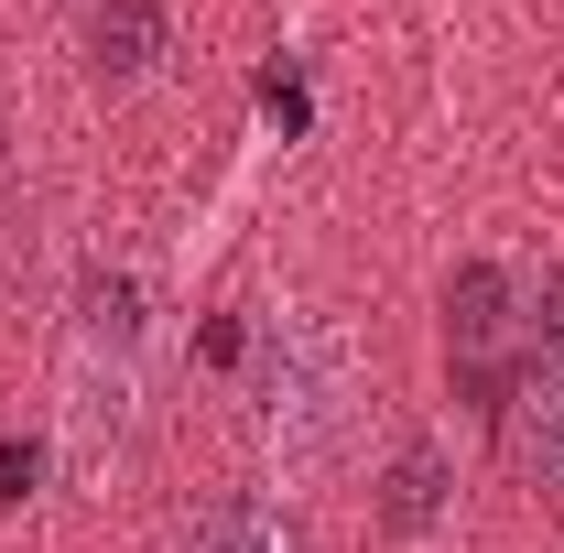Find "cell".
Masks as SVG:
<instances>
[{"label":"cell","mask_w":564,"mask_h":553,"mask_svg":"<svg viewBox=\"0 0 564 553\" xmlns=\"http://www.w3.org/2000/svg\"><path fill=\"white\" fill-rule=\"evenodd\" d=\"M510 445H521V467L564 478V347H543V358L521 369V391H510Z\"/></svg>","instance_id":"cell-4"},{"label":"cell","mask_w":564,"mask_h":553,"mask_svg":"<svg viewBox=\"0 0 564 553\" xmlns=\"http://www.w3.org/2000/svg\"><path fill=\"white\" fill-rule=\"evenodd\" d=\"M174 553H304V543H293V521H282V510H261V499H217V510H207Z\"/></svg>","instance_id":"cell-6"},{"label":"cell","mask_w":564,"mask_h":553,"mask_svg":"<svg viewBox=\"0 0 564 553\" xmlns=\"http://www.w3.org/2000/svg\"><path fill=\"white\" fill-rule=\"evenodd\" d=\"M141 337H152V315H141V272H98L76 282V358H66V423L76 445H98V434H120L141 402Z\"/></svg>","instance_id":"cell-2"},{"label":"cell","mask_w":564,"mask_h":553,"mask_svg":"<svg viewBox=\"0 0 564 553\" xmlns=\"http://www.w3.org/2000/svg\"><path fill=\"white\" fill-rule=\"evenodd\" d=\"M163 44H174V22H163L152 0H98V11H87V66L98 76H152Z\"/></svg>","instance_id":"cell-5"},{"label":"cell","mask_w":564,"mask_h":553,"mask_svg":"<svg viewBox=\"0 0 564 553\" xmlns=\"http://www.w3.org/2000/svg\"><path fill=\"white\" fill-rule=\"evenodd\" d=\"M33 478H44V445H0V510L33 499Z\"/></svg>","instance_id":"cell-8"},{"label":"cell","mask_w":564,"mask_h":553,"mask_svg":"<svg viewBox=\"0 0 564 553\" xmlns=\"http://www.w3.org/2000/svg\"><path fill=\"white\" fill-rule=\"evenodd\" d=\"M358 413V347L337 315H282L272 326V445H282V478H315L337 467Z\"/></svg>","instance_id":"cell-1"},{"label":"cell","mask_w":564,"mask_h":553,"mask_svg":"<svg viewBox=\"0 0 564 553\" xmlns=\"http://www.w3.org/2000/svg\"><path fill=\"white\" fill-rule=\"evenodd\" d=\"M434 510H445V456H434V445H402L391 478H380V521H391V532H423Z\"/></svg>","instance_id":"cell-7"},{"label":"cell","mask_w":564,"mask_h":553,"mask_svg":"<svg viewBox=\"0 0 564 553\" xmlns=\"http://www.w3.org/2000/svg\"><path fill=\"white\" fill-rule=\"evenodd\" d=\"M510 337H521V315H510V272H499V261H467V272L445 282V358H456V380H467V391H499Z\"/></svg>","instance_id":"cell-3"},{"label":"cell","mask_w":564,"mask_h":553,"mask_svg":"<svg viewBox=\"0 0 564 553\" xmlns=\"http://www.w3.org/2000/svg\"><path fill=\"white\" fill-rule=\"evenodd\" d=\"M543 347H564V272L543 282Z\"/></svg>","instance_id":"cell-9"}]
</instances>
